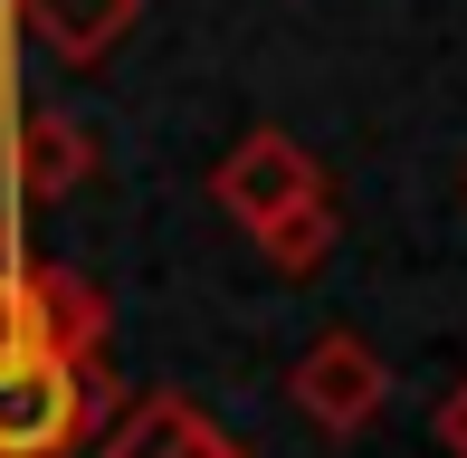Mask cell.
I'll return each instance as SVG.
<instances>
[{"instance_id":"1","label":"cell","mask_w":467,"mask_h":458,"mask_svg":"<svg viewBox=\"0 0 467 458\" xmlns=\"http://www.w3.org/2000/svg\"><path fill=\"white\" fill-rule=\"evenodd\" d=\"M115 411L105 363L77 353H19L0 363V458H77Z\"/></svg>"},{"instance_id":"2","label":"cell","mask_w":467,"mask_h":458,"mask_svg":"<svg viewBox=\"0 0 467 458\" xmlns=\"http://www.w3.org/2000/svg\"><path fill=\"white\" fill-rule=\"evenodd\" d=\"M19 353H77V363H105V297L77 267H38L0 239V363Z\"/></svg>"},{"instance_id":"3","label":"cell","mask_w":467,"mask_h":458,"mask_svg":"<svg viewBox=\"0 0 467 458\" xmlns=\"http://www.w3.org/2000/svg\"><path fill=\"white\" fill-rule=\"evenodd\" d=\"M210 201H220L229 220L258 239V229H277L286 211H306V201H325V172H315V153L296 134H248V143H229V162L210 172Z\"/></svg>"},{"instance_id":"4","label":"cell","mask_w":467,"mask_h":458,"mask_svg":"<svg viewBox=\"0 0 467 458\" xmlns=\"http://www.w3.org/2000/svg\"><path fill=\"white\" fill-rule=\"evenodd\" d=\"M286 391H296V411H306L315 430L353 440V430H372V421H381V401H391V372H381V353H372L363 335H325V344L296 353Z\"/></svg>"},{"instance_id":"5","label":"cell","mask_w":467,"mask_h":458,"mask_svg":"<svg viewBox=\"0 0 467 458\" xmlns=\"http://www.w3.org/2000/svg\"><path fill=\"white\" fill-rule=\"evenodd\" d=\"M0 172H10V201H67L77 182L96 172V134H87L77 115H29V106H10Z\"/></svg>"},{"instance_id":"6","label":"cell","mask_w":467,"mask_h":458,"mask_svg":"<svg viewBox=\"0 0 467 458\" xmlns=\"http://www.w3.org/2000/svg\"><path fill=\"white\" fill-rule=\"evenodd\" d=\"M96 458H248V449L210 411H191L182 391H153V401H124L96 430Z\"/></svg>"},{"instance_id":"7","label":"cell","mask_w":467,"mask_h":458,"mask_svg":"<svg viewBox=\"0 0 467 458\" xmlns=\"http://www.w3.org/2000/svg\"><path fill=\"white\" fill-rule=\"evenodd\" d=\"M10 10H19V29H38L57 57H77V68H87V57H105L124 29H134L143 0H10Z\"/></svg>"},{"instance_id":"8","label":"cell","mask_w":467,"mask_h":458,"mask_svg":"<svg viewBox=\"0 0 467 458\" xmlns=\"http://www.w3.org/2000/svg\"><path fill=\"white\" fill-rule=\"evenodd\" d=\"M258 248H267V267H286V277L325 267V248H334V201H306V211H286L277 229H258Z\"/></svg>"},{"instance_id":"9","label":"cell","mask_w":467,"mask_h":458,"mask_svg":"<svg viewBox=\"0 0 467 458\" xmlns=\"http://www.w3.org/2000/svg\"><path fill=\"white\" fill-rule=\"evenodd\" d=\"M439 440H449V458H467V382L449 391V411H439Z\"/></svg>"}]
</instances>
